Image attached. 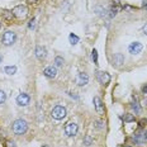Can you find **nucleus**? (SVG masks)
<instances>
[{"mask_svg":"<svg viewBox=\"0 0 147 147\" xmlns=\"http://www.w3.org/2000/svg\"><path fill=\"white\" fill-rule=\"evenodd\" d=\"M142 93H143V94H146V93H147V84L142 86Z\"/></svg>","mask_w":147,"mask_h":147,"instance_id":"obj_27","label":"nucleus"},{"mask_svg":"<svg viewBox=\"0 0 147 147\" xmlns=\"http://www.w3.org/2000/svg\"><path fill=\"white\" fill-rule=\"evenodd\" d=\"M78 131H79V127H78V124L76 123H74V122H69V123H66V125H65L66 136H69V137L75 136V134L78 133Z\"/></svg>","mask_w":147,"mask_h":147,"instance_id":"obj_5","label":"nucleus"},{"mask_svg":"<svg viewBox=\"0 0 147 147\" xmlns=\"http://www.w3.org/2000/svg\"><path fill=\"white\" fill-rule=\"evenodd\" d=\"M91 59H93L94 63H95V65H98V51H96V50H93V51H91Z\"/></svg>","mask_w":147,"mask_h":147,"instance_id":"obj_21","label":"nucleus"},{"mask_svg":"<svg viewBox=\"0 0 147 147\" xmlns=\"http://www.w3.org/2000/svg\"><path fill=\"white\" fill-rule=\"evenodd\" d=\"M11 13L17 19H26L27 17H28V8L26 7V5H17L13 10H11Z\"/></svg>","mask_w":147,"mask_h":147,"instance_id":"obj_2","label":"nucleus"},{"mask_svg":"<svg viewBox=\"0 0 147 147\" xmlns=\"http://www.w3.org/2000/svg\"><path fill=\"white\" fill-rule=\"evenodd\" d=\"M43 147H48V146H43Z\"/></svg>","mask_w":147,"mask_h":147,"instance_id":"obj_34","label":"nucleus"},{"mask_svg":"<svg viewBox=\"0 0 147 147\" xmlns=\"http://www.w3.org/2000/svg\"><path fill=\"white\" fill-rule=\"evenodd\" d=\"M89 82V75L85 72H79L78 76H76V84L79 86H85Z\"/></svg>","mask_w":147,"mask_h":147,"instance_id":"obj_8","label":"nucleus"},{"mask_svg":"<svg viewBox=\"0 0 147 147\" xmlns=\"http://www.w3.org/2000/svg\"><path fill=\"white\" fill-rule=\"evenodd\" d=\"M96 80L102 85H108L110 82V75L105 71H96Z\"/></svg>","mask_w":147,"mask_h":147,"instance_id":"obj_6","label":"nucleus"},{"mask_svg":"<svg viewBox=\"0 0 147 147\" xmlns=\"http://www.w3.org/2000/svg\"><path fill=\"white\" fill-rule=\"evenodd\" d=\"M91 142H93V138H91L90 136H86V137L84 138V143H85L86 146H90V145H91Z\"/></svg>","mask_w":147,"mask_h":147,"instance_id":"obj_23","label":"nucleus"},{"mask_svg":"<svg viewBox=\"0 0 147 147\" xmlns=\"http://www.w3.org/2000/svg\"><path fill=\"white\" fill-rule=\"evenodd\" d=\"M34 23H36V19H34V18H32V19L29 20V26H28L30 29H32V28H34Z\"/></svg>","mask_w":147,"mask_h":147,"instance_id":"obj_25","label":"nucleus"},{"mask_svg":"<svg viewBox=\"0 0 147 147\" xmlns=\"http://www.w3.org/2000/svg\"><path fill=\"white\" fill-rule=\"evenodd\" d=\"M3 17H4L7 20H11V19H13V17H14V15H13V13H11V11L4 10V11H3Z\"/></svg>","mask_w":147,"mask_h":147,"instance_id":"obj_18","label":"nucleus"},{"mask_svg":"<svg viewBox=\"0 0 147 147\" xmlns=\"http://www.w3.org/2000/svg\"><path fill=\"white\" fill-rule=\"evenodd\" d=\"M66 114H67L66 108H63V107H61V105L55 107V108L52 109V113H51L52 118L57 119V121H60V119H63V118L66 117Z\"/></svg>","mask_w":147,"mask_h":147,"instance_id":"obj_4","label":"nucleus"},{"mask_svg":"<svg viewBox=\"0 0 147 147\" xmlns=\"http://www.w3.org/2000/svg\"><path fill=\"white\" fill-rule=\"evenodd\" d=\"M131 108L134 110V114H140V112H141V107H140V104H138V102H137L136 98H134L133 102L131 103Z\"/></svg>","mask_w":147,"mask_h":147,"instance_id":"obj_15","label":"nucleus"},{"mask_svg":"<svg viewBox=\"0 0 147 147\" xmlns=\"http://www.w3.org/2000/svg\"><path fill=\"white\" fill-rule=\"evenodd\" d=\"M1 60H3V59H1V56H0V62H1Z\"/></svg>","mask_w":147,"mask_h":147,"instance_id":"obj_32","label":"nucleus"},{"mask_svg":"<svg viewBox=\"0 0 147 147\" xmlns=\"http://www.w3.org/2000/svg\"><path fill=\"white\" fill-rule=\"evenodd\" d=\"M94 107H95V110H96L98 114H100V115L104 114V104L99 96L94 98Z\"/></svg>","mask_w":147,"mask_h":147,"instance_id":"obj_10","label":"nucleus"},{"mask_svg":"<svg viewBox=\"0 0 147 147\" xmlns=\"http://www.w3.org/2000/svg\"><path fill=\"white\" fill-rule=\"evenodd\" d=\"M134 141L137 143H147V131H143L142 133H136Z\"/></svg>","mask_w":147,"mask_h":147,"instance_id":"obj_13","label":"nucleus"},{"mask_svg":"<svg viewBox=\"0 0 147 147\" xmlns=\"http://www.w3.org/2000/svg\"><path fill=\"white\" fill-rule=\"evenodd\" d=\"M36 56H37V59H39V60L46 59V56H47V50H46L45 47H42V46H37L36 47Z\"/></svg>","mask_w":147,"mask_h":147,"instance_id":"obj_12","label":"nucleus"},{"mask_svg":"<svg viewBox=\"0 0 147 147\" xmlns=\"http://www.w3.org/2000/svg\"><path fill=\"white\" fill-rule=\"evenodd\" d=\"M29 102H30V98L28 94H26V93H22L17 96V104L20 107H27L29 104Z\"/></svg>","mask_w":147,"mask_h":147,"instance_id":"obj_7","label":"nucleus"},{"mask_svg":"<svg viewBox=\"0 0 147 147\" xmlns=\"http://www.w3.org/2000/svg\"><path fill=\"white\" fill-rule=\"evenodd\" d=\"M4 71H5V74H8V75H13V74L17 72V67L15 66H7L4 69Z\"/></svg>","mask_w":147,"mask_h":147,"instance_id":"obj_16","label":"nucleus"},{"mask_svg":"<svg viewBox=\"0 0 147 147\" xmlns=\"http://www.w3.org/2000/svg\"><path fill=\"white\" fill-rule=\"evenodd\" d=\"M142 7H143V9H146V11H147V1H143Z\"/></svg>","mask_w":147,"mask_h":147,"instance_id":"obj_30","label":"nucleus"},{"mask_svg":"<svg viewBox=\"0 0 147 147\" xmlns=\"http://www.w3.org/2000/svg\"><path fill=\"white\" fill-rule=\"evenodd\" d=\"M124 62V56L122 53H115L113 56V65L115 66H121Z\"/></svg>","mask_w":147,"mask_h":147,"instance_id":"obj_14","label":"nucleus"},{"mask_svg":"<svg viewBox=\"0 0 147 147\" xmlns=\"http://www.w3.org/2000/svg\"><path fill=\"white\" fill-rule=\"evenodd\" d=\"M0 28H1V23H0Z\"/></svg>","mask_w":147,"mask_h":147,"instance_id":"obj_33","label":"nucleus"},{"mask_svg":"<svg viewBox=\"0 0 147 147\" xmlns=\"http://www.w3.org/2000/svg\"><path fill=\"white\" fill-rule=\"evenodd\" d=\"M28 129V124H27L26 121L23 119H17V121L13 122V132L15 134H24Z\"/></svg>","mask_w":147,"mask_h":147,"instance_id":"obj_1","label":"nucleus"},{"mask_svg":"<svg viewBox=\"0 0 147 147\" xmlns=\"http://www.w3.org/2000/svg\"><path fill=\"white\" fill-rule=\"evenodd\" d=\"M43 74H45L46 78L55 79L56 78V75H57V70H56V67H53V66H48V67H46V69L43 70Z\"/></svg>","mask_w":147,"mask_h":147,"instance_id":"obj_11","label":"nucleus"},{"mask_svg":"<svg viewBox=\"0 0 147 147\" xmlns=\"http://www.w3.org/2000/svg\"><path fill=\"white\" fill-rule=\"evenodd\" d=\"M7 147H15L14 142H11V141H8V142H7Z\"/></svg>","mask_w":147,"mask_h":147,"instance_id":"obj_26","label":"nucleus"},{"mask_svg":"<svg viewBox=\"0 0 147 147\" xmlns=\"http://www.w3.org/2000/svg\"><path fill=\"white\" fill-rule=\"evenodd\" d=\"M142 48H143V46H142V43H140V42H133V43H131L128 46V51L132 55L140 53V52L142 51Z\"/></svg>","mask_w":147,"mask_h":147,"instance_id":"obj_9","label":"nucleus"},{"mask_svg":"<svg viewBox=\"0 0 147 147\" xmlns=\"http://www.w3.org/2000/svg\"><path fill=\"white\" fill-rule=\"evenodd\" d=\"M69 39H70V43H71V45H76L79 42V37L75 36L74 33H71V34L69 36Z\"/></svg>","mask_w":147,"mask_h":147,"instance_id":"obj_17","label":"nucleus"},{"mask_svg":"<svg viewBox=\"0 0 147 147\" xmlns=\"http://www.w3.org/2000/svg\"><path fill=\"white\" fill-rule=\"evenodd\" d=\"M123 119H124V122L129 123V122H133L134 121V115L133 114H124L123 115Z\"/></svg>","mask_w":147,"mask_h":147,"instance_id":"obj_19","label":"nucleus"},{"mask_svg":"<svg viewBox=\"0 0 147 147\" xmlns=\"http://www.w3.org/2000/svg\"><path fill=\"white\" fill-rule=\"evenodd\" d=\"M143 124H146V119H142V121L140 122V125H141V127H142Z\"/></svg>","mask_w":147,"mask_h":147,"instance_id":"obj_29","label":"nucleus"},{"mask_svg":"<svg viewBox=\"0 0 147 147\" xmlns=\"http://www.w3.org/2000/svg\"><path fill=\"white\" fill-rule=\"evenodd\" d=\"M63 62H65V61H63V59H62V57H60V56H57L56 57V59H55V65H56V66H62L63 65Z\"/></svg>","mask_w":147,"mask_h":147,"instance_id":"obj_20","label":"nucleus"},{"mask_svg":"<svg viewBox=\"0 0 147 147\" xmlns=\"http://www.w3.org/2000/svg\"><path fill=\"white\" fill-rule=\"evenodd\" d=\"M27 1H28L29 4H33V3H37V1H38V0H27Z\"/></svg>","mask_w":147,"mask_h":147,"instance_id":"obj_31","label":"nucleus"},{"mask_svg":"<svg viewBox=\"0 0 147 147\" xmlns=\"http://www.w3.org/2000/svg\"><path fill=\"white\" fill-rule=\"evenodd\" d=\"M143 33H145V34L147 36V23L145 24V27H143Z\"/></svg>","mask_w":147,"mask_h":147,"instance_id":"obj_28","label":"nucleus"},{"mask_svg":"<svg viewBox=\"0 0 147 147\" xmlns=\"http://www.w3.org/2000/svg\"><path fill=\"white\" fill-rule=\"evenodd\" d=\"M5 99H7V95H5V93L3 90H0V104L4 103Z\"/></svg>","mask_w":147,"mask_h":147,"instance_id":"obj_24","label":"nucleus"},{"mask_svg":"<svg viewBox=\"0 0 147 147\" xmlns=\"http://www.w3.org/2000/svg\"><path fill=\"white\" fill-rule=\"evenodd\" d=\"M15 39H17V34L14 32H11V30L5 32L1 37V42L4 46H11L15 42Z\"/></svg>","mask_w":147,"mask_h":147,"instance_id":"obj_3","label":"nucleus"},{"mask_svg":"<svg viewBox=\"0 0 147 147\" xmlns=\"http://www.w3.org/2000/svg\"><path fill=\"white\" fill-rule=\"evenodd\" d=\"M118 11H119V8H118V7H114V5H113L112 9H110V15H112V17H114V15L117 14Z\"/></svg>","mask_w":147,"mask_h":147,"instance_id":"obj_22","label":"nucleus"}]
</instances>
